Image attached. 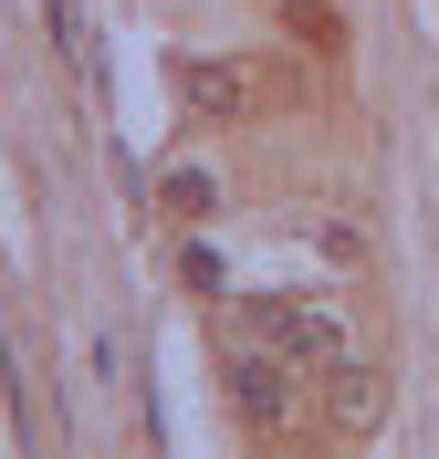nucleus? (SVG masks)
Returning <instances> with one entry per match:
<instances>
[{"instance_id": "20e7f679", "label": "nucleus", "mask_w": 439, "mask_h": 459, "mask_svg": "<svg viewBox=\"0 0 439 459\" xmlns=\"http://www.w3.org/2000/svg\"><path fill=\"white\" fill-rule=\"evenodd\" d=\"M42 22H53V42H63V63L84 74L94 94H105V63H94V42H84V0H42Z\"/></svg>"}, {"instance_id": "7ed1b4c3", "label": "nucleus", "mask_w": 439, "mask_h": 459, "mask_svg": "<svg viewBox=\"0 0 439 459\" xmlns=\"http://www.w3.org/2000/svg\"><path fill=\"white\" fill-rule=\"evenodd\" d=\"M178 94L199 115H241L251 105V74H241V63H178Z\"/></svg>"}, {"instance_id": "f03ea898", "label": "nucleus", "mask_w": 439, "mask_h": 459, "mask_svg": "<svg viewBox=\"0 0 439 459\" xmlns=\"http://www.w3.org/2000/svg\"><path fill=\"white\" fill-rule=\"evenodd\" d=\"M220 386H231V407L251 418V429H283V418H293V386H283V366H272V355H231V376H220Z\"/></svg>"}, {"instance_id": "39448f33", "label": "nucleus", "mask_w": 439, "mask_h": 459, "mask_svg": "<svg viewBox=\"0 0 439 459\" xmlns=\"http://www.w3.org/2000/svg\"><path fill=\"white\" fill-rule=\"evenodd\" d=\"M335 418H346V429L377 418V376H366V366H335Z\"/></svg>"}, {"instance_id": "f257e3e1", "label": "nucleus", "mask_w": 439, "mask_h": 459, "mask_svg": "<svg viewBox=\"0 0 439 459\" xmlns=\"http://www.w3.org/2000/svg\"><path fill=\"white\" fill-rule=\"evenodd\" d=\"M241 324H251L262 344H283V355H303V366H335V314H314V303L251 292V303H241Z\"/></svg>"}]
</instances>
